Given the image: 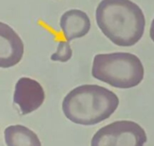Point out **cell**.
Listing matches in <instances>:
<instances>
[{
  "mask_svg": "<svg viewBox=\"0 0 154 146\" xmlns=\"http://www.w3.org/2000/svg\"><path fill=\"white\" fill-rule=\"evenodd\" d=\"M100 31L120 47H131L142 38L146 20L139 6L131 0H101L95 10Z\"/></svg>",
  "mask_w": 154,
  "mask_h": 146,
  "instance_id": "6da1fadb",
  "label": "cell"
},
{
  "mask_svg": "<svg viewBox=\"0 0 154 146\" xmlns=\"http://www.w3.org/2000/svg\"><path fill=\"white\" fill-rule=\"evenodd\" d=\"M72 48L70 46L69 41H59L57 44L56 51L50 56L52 61L58 62H67L72 58Z\"/></svg>",
  "mask_w": 154,
  "mask_h": 146,
  "instance_id": "9c48e42d",
  "label": "cell"
},
{
  "mask_svg": "<svg viewBox=\"0 0 154 146\" xmlns=\"http://www.w3.org/2000/svg\"><path fill=\"white\" fill-rule=\"evenodd\" d=\"M147 134L143 127L131 120H118L98 129L90 146H145Z\"/></svg>",
  "mask_w": 154,
  "mask_h": 146,
  "instance_id": "277c9868",
  "label": "cell"
},
{
  "mask_svg": "<svg viewBox=\"0 0 154 146\" xmlns=\"http://www.w3.org/2000/svg\"><path fill=\"white\" fill-rule=\"evenodd\" d=\"M60 28L67 41L87 35L91 29V20L87 13L79 9H70L61 15Z\"/></svg>",
  "mask_w": 154,
  "mask_h": 146,
  "instance_id": "52a82bcc",
  "label": "cell"
},
{
  "mask_svg": "<svg viewBox=\"0 0 154 146\" xmlns=\"http://www.w3.org/2000/svg\"><path fill=\"white\" fill-rule=\"evenodd\" d=\"M4 140L7 146H42L37 134L20 124L6 127Z\"/></svg>",
  "mask_w": 154,
  "mask_h": 146,
  "instance_id": "ba28073f",
  "label": "cell"
},
{
  "mask_svg": "<svg viewBox=\"0 0 154 146\" xmlns=\"http://www.w3.org/2000/svg\"><path fill=\"white\" fill-rule=\"evenodd\" d=\"M45 100V91L42 85L35 79L21 77L15 84L13 102L22 115H27L43 104Z\"/></svg>",
  "mask_w": 154,
  "mask_h": 146,
  "instance_id": "5b68a950",
  "label": "cell"
},
{
  "mask_svg": "<svg viewBox=\"0 0 154 146\" xmlns=\"http://www.w3.org/2000/svg\"><path fill=\"white\" fill-rule=\"evenodd\" d=\"M118 106V96L97 84L77 86L67 93L62 101V111L67 119L84 126L108 119Z\"/></svg>",
  "mask_w": 154,
  "mask_h": 146,
  "instance_id": "7a4b0ae2",
  "label": "cell"
},
{
  "mask_svg": "<svg viewBox=\"0 0 154 146\" xmlns=\"http://www.w3.org/2000/svg\"><path fill=\"white\" fill-rule=\"evenodd\" d=\"M23 54L22 39L11 26L0 21V68H10L17 65Z\"/></svg>",
  "mask_w": 154,
  "mask_h": 146,
  "instance_id": "8992f818",
  "label": "cell"
},
{
  "mask_svg": "<svg viewBox=\"0 0 154 146\" xmlns=\"http://www.w3.org/2000/svg\"><path fill=\"white\" fill-rule=\"evenodd\" d=\"M149 36L151 40L154 42V18L151 21V25H150V30H149Z\"/></svg>",
  "mask_w": 154,
  "mask_h": 146,
  "instance_id": "30bf717a",
  "label": "cell"
},
{
  "mask_svg": "<svg viewBox=\"0 0 154 146\" xmlns=\"http://www.w3.org/2000/svg\"><path fill=\"white\" fill-rule=\"evenodd\" d=\"M92 76L119 89L136 87L144 79V66L139 57L129 52L96 54L92 62Z\"/></svg>",
  "mask_w": 154,
  "mask_h": 146,
  "instance_id": "3957f363",
  "label": "cell"
}]
</instances>
